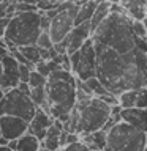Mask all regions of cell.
I'll list each match as a JSON object with an SVG mask.
<instances>
[{"mask_svg": "<svg viewBox=\"0 0 147 151\" xmlns=\"http://www.w3.org/2000/svg\"><path fill=\"white\" fill-rule=\"evenodd\" d=\"M97 77L111 93L119 96L127 90L147 87V54L141 49L120 54L111 47L95 42Z\"/></svg>", "mask_w": 147, "mask_h": 151, "instance_id": "obj_1", "label": "cell"}, {"mask_svg": "<svg viewBox=\"0 0 147 151\" xmlns=\"http://www.w3.org/2000/svg\"><path fill=\"white\" fill-rule=\"evenodd\" d=\"M49 113L62 123L68 121L71 110L78 104V85L76 76L71 71L57 69L47 77L46 83Z\"/></svg>", "mask_w": 147, "mask_h": 151, "instance_id": "obj_2", "label": "cell"}, {"mask_svg": "<svg viewBox=\"0 0 147 151\" xmlns=\"http://www.w3.org/2000/svg\"><path fill=\"white\" fill-rule=\"evenodd\" d=\"M95 42L127 54L138 47V38L133 32V19L127 13H111L92 35Z\"/></svg>", "mask_w": 147, "mask_h": 151, "instance_id": "obj_3", "label": "cell"}, {"mask_svg": "<svg viewBox=\"0 0 147 151\" xmlns=\"http://www.w3.org/2000/svg\"><path fill=\"white\" fill-rule=\"evenodd\" d=\"M41 32H43L41 13L25 11V13H17L11 19L7 32H5V38L17 47L30 46V44H36Z\"/></svg>", "mask_w": 147, "mask_h": 151, "instance_id": "obj_4", "label": "cell"}, {"mask_svg": "<svg viewBox=\"0 0 147 151\" xmlns=\"http://www.w3.org/2000/svg\"><path fill=\"white\" fill-rule=\"evenodd\" d=\"M79 110V126H78V134L85 135L92 134L95 131L103 129L108 120L111 118V107L108 102L97 96L87 99V101L76 104Z\"/></svg>", "mask_w": 147, "mask_h": 151, "instance_id": "obj_5", "label": "cell"}, {"mask_svg": "<svg viewBox=\"0 0 147 151\" xmlns=\"http://www.w3.org/2000/svg\"><path fill=\"white\" fill-rule=\"evenodd\" d=\"M147 134L136 126L120 120L108 131V146L111 151H144Z\"/></svg>", "mask_w": 147, "mask_h": 151, "instance_id": "obj_6", "label": "cell"}, {"mask_svg": "<svg viewBox=\"0 0 147 151\" xmlns=\"http://www.w3.org/2000/svg\"><path fill=\"white\" fill-rule=\"evenodd\" d=\"M38 110L36 104L32 101L28 94L22 93L17 87L11 88L5 93V96L0 102V116L3 115H14L19 118H24L30 123V120L35 116Z\"/></svg>", "mask_w": 147, "mask_h": 151, "instance_id": "obj_7", "label": "cell"}, {"mask_svg": "<svg viewBox=\"0 0 147 151\" xmlns=\"http://www.w3.org/2000/svg\"><path fill=\"white\" fill-rule=\"evenodd\" d=\"M71 73L81 80H89L97 76V47L95 41L90 38L84 46L74 54L70 55Z\"/></svg>", "mask_w": 147, "mask_h": 151, "instance_id": "obj_8", "label": "cell"}, {"mask_svg": "<svg viewBox=\"0 0 147 151\" xmlns=\"http://www.w3.org/2000/svg\"><path fill=\"white\" fill-rule=\"evenodd\" d=\"M78 11H79V5L76 2H73V5L70 8L57 11V14L52 17L51 27H49V35L52 38V41H54V46L62 42L70 35V32L73 30L74 19H76Z\"/></svg>", "mask_w": 147, "mask_h": 151, "instance_id": "obj_9", "label": "cell"}, {"mask_svg": "<svg viewBox=\"0 0 147 151\" xmlns=\"http://www.w3.org/2000/svg\"><path fill=\"white\" fill-rule=\"evenodd\" d=\"M92 38V32H90V22H84L81 25H74L70 35L65 38L62 42L54 46L57 54H74L84 46V42Z\"/></svg>", "mask_w": 147, "mask_h": 151, "instance_id": "obj_10", "label": "cell"}, {"mask_svg": "<svg viewBox=\"0 0 147 151\" xmlns=\"http://www.w3.org/2000/svg\"><path fill=\"white\" fill-rule=\"evenodd\" d=\"M0 63H2V77H0V87H2L5 91L11 88H16L21 79H19V61L14 58L11 54L5 55L0 58Z\"/></svg>", "mask_w": 147, "mask_h": 151, "instance_id": "obj_11", "label": "cell"}, {"mask_svg": "<svg viewBox=\"0 0 147 151\" xmlns=\"http://www.w3.org/2000/svg\"><path fill=\"white\" fill-rule=\"evenodd\" d=\"M0 129L3 137H7L8 140H14L28 132V121L14 115H3L0 116Z\"/></svg>", "mask_w": 147, "mask_h": 151, "instance_id": "obj_12", "label": "cell"}, {"mask_svg": "<svg viewBox=\"0 0 147 151\" xmlns=\"http://www.w3.org/2000/svg\"><path fill=\"white\" fill-rule=\"evenodd\" d=\"M54 120L55 118H52V115L49 112H46L44 109L38 107L35 116H33L30 120V123H28V132L33 134V135H36L38 139L43 142L46 139L49 127L54 124Z\"/></svg>", "mask_w": 147, "mask_h": 151, "instance_id": "obj_13", "label": "cell"}, {"mask_svg": "<svg viewBox=\"0 0 147 151\" xmlns=\"http://www.w3.org/2000/svg\"><path fill=\"white\" fill-rule=\"evenodd\" d=\"M122 120L136 126L138 129L144 131L147 134V109H123L120 113Z\"/></svg>", "mask_w": 147, "mask_h": 151, "instance_id": "obj_14", "label": "cell"}, {"mask_svg": "<svg viewBox=\"0 0 147 151\" xmlns=\"http://www.w3.org/2000/svg\"><path fill=\"white\" fill-rule=\"evenodd\" d=\"M120 3L133 21H144L147 17V0H122Z\"/></svg>", "mask_w": 147, "mask_h": 151, "instance_id": "obj_15", "label": "cell"}, {"mask_svg": "<svg viewBox=\"0 0 147 151\" xmlns=\"http://www.w3.org/2000/svg\"><path fill=\"white\" fill-rule=\"evenodd\" d=\"M109 14H111V2H109V0H101L100 5L97 6V9H95L92 19H90V32H92V35L103 24V21L109 16Z\"/></svg>", "mask_w": 147, "mask_h": 151, "instance_id": "obj_16", "label": "cell"}, {"mask_svg": "<svg viewBox=\"0 0 147 151\" xmlns=\"http://www.w3.org/2000/svg\"><path fill=\"white\" fill-rule=\"evenodd\" d=\"M100 2H101V0H87L85 3L79 5V11L76 14L74 25H81V24H84V22H90V19H92Z\"/></svg>", "mask_w": 147, "mask_h": 151, "instance_id": "obj_17", "label": "cell"}, {"mask_svg": "<svg viewBox=\"0 0 147 151\" xmlns=\"http://www.w3.org/2000/svg\"><path fill=\"white\" fill-rule=\"evenodd\" d=\"M82 137L84 139H81V140H84L92 150H106V146H108V132L106 131L100 129V131L92 132V134H85Z\"/></svg>", "mask_w": 147, "mask_h": 151, "instance_id": "obj_18", "label": "cell"}, {"mask_svg": "<svg viewBox=\"0 0 147 151\" xmlns=\"http://www.w3.org/2000/svg\"><path fill=\"white\" fill-rule=\"evenodd\" d=\"M41 146H43V142L36 135L27 132V134H24L22 137L17 139L16 151H41Z\"/></svg>", "mask_w": 147, "mask_h": 151, "instance_id": "obj_19", "label": "cell"}, {"mask_svg": "<svg viewBox=\"0 0 147 151\" xmlns=\"http://www.w3.org/2000/svg\"><path fill=\"white\" fill-rule=\"evenodd\" d=\"M30 98H32V101L36 104V107H41V109H44L46 112H49V101H47V90H46V87L32 88Z\"/></svg>", "mask_w": 147, "mask_h": 151, "instance_id": "obj_20", "label": "cell"}, {"mask_svg": "<svg viewBox=\"0 0 147 151\" xmlns=\"http://www.w3.org/2000/svg\"><path fill=\"white\" fill-rule=\"evenodd\" d=\"M21 52L24 54V57L28 60V63L35 65L38 61H41V47H38L36 44H30V46H21L19 47Z\"/></svg>", "mask_w": 147, "mask_h": 151, "instance_id": "obj_21", "label": "cell"}, {"mask_svg": "<svg viewBox=\"0 0 147 151\" xmlns=\"http://www.w3.org/2000/svg\"><path fill=\"white\" fill-rule=\"evenodd\" d=\"M85 82H87V85H89L90 88H92V91H93V94H95L97 98L103 96V94H106V93H111V91H109V90L101 83V80H100L97 76H95V77H92V79H89V80H85Z\"/></svg>", "mask_w": 147, "mask_h": 151, "instance_id": "obj_22", "label": "cell"}, {"mask_svg": "<svg viewBox=\"0 0 147 151\" xmlns=\"http://www.w3.org/2000/svg\"><path fill=\"white\" fill-rule=\"evenodd\" d=\"M46 83H47V77H46V76H43L41 73H38L36 69H33L32 74H30L28 85H30L32 88H36V87H46Z\"/></svg>", "mask_w": 147, "mask_h": 151, "instance_id": "obj_23", "label": "cell"}, {"mask_svg": "<svg viewBox=\"0 0 147 151\" xmlns=\"http://www.w3.org/2000/svg\"><path fill=\"white\" fill-rule=\"evenodd\" d=\"M36 46L41 47V49H52L54 47V41H52L49 32H41V35L38 36Z\"/></svg>", "mask_w": 147, "mask_h": 151, "instance_id": "obj_24", "label": "cell"}, {"mask_svg": "<svg viewBox=\"0 0 147 151\" xmlns=\"http://www.w3.org/2000/svg\"><path fill=\"white\" fill-rule=\"evenodd\" d=\"M60 151H93V150L84 140H78L74 143H70V145L63 146V148H60Z\"/></svg>", "mask_w": 147, "mask_h": 151, "instance_id": "obj_25", "label": "cell"}, {"mask_svg": "<svg viewBox=\"0 0 147 151\" xmlns=\"http://www.w3.org/2000/svg\"><path fill=\"white\" fill-rule=\"evenodd\" d=\"M81 140V135L78 132H68V131H63L62 132V139H60V143H62V148L70 143H74V142Z\"/></svg>", "mask_w": 147, "mask_h": 151, "instance_id": "obj_26", "label": "cell"}, {"mask_svg": "<svg viewBox=\"0 0 147 151\" xmlns=\"http://www.w3.org/2000/svg\"><path fill=\"white\" fill-rule=\"evenodd\" d=\"M133 32L136 38H147V27L144 21H133Z\"/></svg>", "mask_w": 147, "mask_h": 151, "instance_id": "obj_27", "label": "cell"}, {"mask_svg": "<svg viewBox=\"0 0 147 151\" xmlns=\"http://www.w3.org/2000/svg\"><path fill=\"white\" fill-rule=\"evenodd\" d=\"M30 66L27 65H19V79H21V82H28L30 80V74H32Z\"/></svg>", "mask_w": 147, "mask_h": 151, "instance_id": "obj_28", "label": "cell"}, {"mask_svg": "<svg viewBox=\"0 0 147 151\" xmlns=\"http://www.w3.org/2000/svg\"><path fill=\"white\" fill-rule=\"evenodd\" d=\"M17 88L21 90L22 93H25V94H28V96H30L32 87H30V85H28V82H19V85H17Z\"/></svg>", "mask_w": 147, "mask_h": 151, "instance_id": "obj_29", "label": "cell"}, {"mask_svg": "<svg viewBox=\"0 0 147 151\" xmlns=\"http://www.w3.org/2000/svg\"><path fill=\"white\" fill-rule=\"evenodd\" d=\"M9 22H11V19H9V17H0V32H2V33L7 32Z\"/></svg>", "mask_w": 147, "mask_h": 151, "instance_id": "obj_30", "label": "cell"}, {"mask_svg": "<svg viewBox=\"0 0 147 151\" xmlns=\"http://www.w3.org/2000/svg\"><path fill=\"white\" fill-rule=\"evenodd\" d=\"M8 146H9V148H11L13 151H16V150H17V139H14V140H9Z\"/></svg>", "mask_w": 147, "mask_h": 151, "instance_id": "obj_31", "label": "cell"}, {"mask_svg": "<svg viewBox=\"0 0 147 151\" xmlns=\"http://www.w3.org/2000/svg\"><path fill=\"white\" fill-rule=\"evenodd\" d=\"M8 143H9V140L7 139V137H3V135L0 137V146H5V145H8Z\"/></svg>", "mask_w": 147, "mask_h": 151, "instance_id": "obj_32", "label": "cell"}, {"mask_svg": "<svg viewBox=\"0 0 147 151\" xmlns=\"http://www.w3.org/2000/svg\"><path fill=\"white\" fill-rule=\"evenodd\" d=\"M21 2H25V3H30V5H38L40 0H21Z\"/></svg>", "mask_w": 147, "mask_h": 151, "instance_id": "obj_33", "label": "cell"}, {"mask_svg": "<svg viewBox=\"0 0 147 151\" xmlns=\"http://www.w3.org/2000/svg\"><path fill=\"white\" fill-rule=\"evenodd\" d=\"M0 151H13V150L9 148L8 145H5V146H0Z\"/></svg>", "mask_w": 147, "mask_h": 151, "instance_id": "obj_34", "label": "cell"}, {"mask_svg": "<svg viewBox=\"0 0 147 151\" xmlns=\"http://www.w3.org/2000/svg\"><path fill=\"white\" fill-rule=\"evenodd\" d=\"M5 93H7V91H5V90L0 87V102H2V99H3V96H5Z\"/></svg>", "mask_w": 147, "mask_h": 151, "instance_id": "obj_35", "label": "cell"}, {"mask_svg": "<svg viewBox=\"0 0 147 151\" xmlns=\"http://www.w3.org/2000/svg\"><path fill=\"white\" fill-rule=\"evenodd\" d=\"M109 2H111V3H120L122 0H109Z\"/></svg>", "mask_w": 147, "mask_h": 151, "instance_id": "obj_36", "label": "cell"}, {"mask_svg": "<svg viewBox=\"0 0 147 151\" xmlns=\"http://www.w3.org/2000/svg\"><path fill=\"white\" fill-rule=\"evenodd\" d=\"M0 77H2V63H0Z\"/></svg>", "mask_w": 147, "mask_h": 151, "instance_id": "obj_37", "label": "cell"}, {"mask_svg": "<svg viewBox=\"0 0 147 151\" xmlns=\"http://www.w3.org/2000/svg\"><path fill=\"white\" fill-rule=\"evenodd\" d=\"M51 2H60V0H51Z\"/></svg>", "mask_w": 147, "mask_h": 151, "instance_id": "obj_38", "label": "cell"}, {"mask_svg": "<svg viewBox=\"0 0 147 151\" xmlns=\"http://www.w3.org/2000/svg\"><path fill=\"white\" fill-rule=\"evenodd\" d=\"M93 151H104V150H93Z\"/></svg>", "mask_w": 147, "mask_h": 151, "instance_id": "obj_39", "label": "cell"}, {"mask_svg": "<svg viewBox=\"0 0 147 151\" xmlns=\"http://www.w3.org/2000/svg\"><path fill=\"white\" fill-rule=\"evenodd\" d=\"M0 137H2V129H0Z\"/></svg>", "mask_w": 147, "mask_h": 151, "instance_id": "obj_40", "label": "cell"}, {"mask_svg": "<svg viewBox=\"0 0 147 151\" xmlns=\"http://www.w3.org/2000/svg\"><path fill=\"white\" fill-rule=\"evenodd\" d=\"M144 151H147V145H146V150H144Z\"/></svg>", "mask_w": 147, "mask_h": 151, "instance_id": "obj_41", "label": "cell"}]
</instances>
